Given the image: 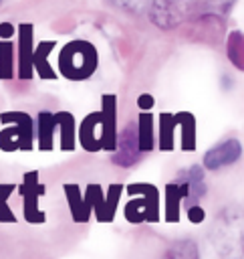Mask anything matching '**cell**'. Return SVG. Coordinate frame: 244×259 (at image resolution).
Listing matches in <instances>:
<instances>
[{"mask_svg": "<svg viewBox=\"0 0 244 259\" xmlns=\"http://www.w3.org/2000/svg\"><path fill=\"white\" fill-rule=\"evenodd\" d=\"M212 249L218 259L244 257V214L238 208H224L212 227Z\"/></svg>", "mask_w": 244, "mask_h": 259, "instance_id": "1", "label": "cell"}, {"mask_svg": "<svg viewBox=\"0 0 244 259\" xmlns=\"http://www.w3.org/2000/svg\"><path fill=\"white\" fill-rule=\"evenodd\" d=\"M2 123H12V127H6L0 132V148L6 152L12 150H30L34 140L32 119L26 113H2Z\"/></svg>", "mask_w": 244, "mask_h": 259, "instance_id": "2", "label": "cell"}, {"mask_svg": "<svg viewBox=\"0 0 244 259\" xmlns=\"http://www.w3.org/2000/svg\"><path fill=\"white\" fill-rule=\"evenodd\" d=\"M173 188L179 192V198L184 200L186 206H192L206 194V178H204V168L190 166L177 174V180Z\"/></svg>", "mask_w": 244, "mask_h": 259, "instance_id": "3", "label": "cell"}, {"mask_svg": "<svg viewBox=\"0 0 244 259\" xmlns=\"http://www.w3.org/2000/svg\"><path fill=\"white\" fill-rule=\"evenodd\" d=\"M141 156H143V148L139 142V130L135 125H127L117 138V150L113 152V162L123 168H129L135 162H139Z\"/></svg>", "mask_w": 244, "mask_h": 259, "instance_id": "4", "label": "cell"}, {"mask_svg": "<svg viewBox=\"0 0 244 259\" xmlns=\"http://www.w3.org/2000/svg\"><path fill=\"white\" fill-rule=\"evenodd\" d=\"M242 154V146L238 140H224L222 144L214 146L204 154V168L208 170H220L224 166L234 164Z\"/></svg>", "mask_w": 244, "mask_h": 259, "instance_id": "5", "label": "cell"}, {"mask_svg": "<svg viewBox=\"0 0 244 259\" xmlns=\"http://www.w3.org/2000/svg\"><path fill=\"white\" fill-rule=\"evenodd\" d=\"M159 259H200V251L192 239H181L175 241Z\"/></svg>", "mask_w": 244, "mask_h": 259, "instance_id": "6", "label": "cell"}, {"mask_svg": "<svg viewBox=\"0 0 244 259\" xmlns=\"http://www.w3.org/2000/svg\"><path fill=\"white\" fill-rule=\"evenodd\" d=\"M56 125V117H52L50 113H40L38 115V125H36V134H38V148L40 150H50L52 148V132Z\"/></svg>", "mask_w": 244, "mask_h": 259, "instance_id": "7", "label": "cell"}, {"mask_svg": "<svg viewBox=\"0 0 244 259\" xmlns=\"http://www.w3.org/2000/svg\"><path fill=\"white\" fill-rule=\"evenodd\" d=\"M226 53L228 59L232 61V65L240 71H244V34L240 30H234L228 36V45H226Z\"/></svg>", "mask_w": 244, "mask_h": 259, "instance_id": "8", "label": "cell"}, {"mask_svg": "<svg viewBox=\"0 0 244 259\" xmlns=\"http://www.w3.org/2000/svg\"><path fill=\"white\" fill-rule=\"evenodd\" d=\"M12 190H14V184H2L0 186V221H4V223H14L16 221L14 219V212L6 204V200H8V196H10Z\"/></svg>", "mask_w": 244, "mask_h": 259, "instance_id": "9", "label": "cell"}, {"mask_svg": "<svg viewBox=\"0 0 244 259\" xmlns=\"http://www.w3.org/2000/svg\"><path fill=\"white\" fill-rule=\"evenodd\" d=\"M234 0H210V8L212 10H220V12H226L230 6H232Z\"/></svg>", "mask_w": 244, "mask_h": 259, "instance_id": "10", "label": "cell"}]
</instances>
